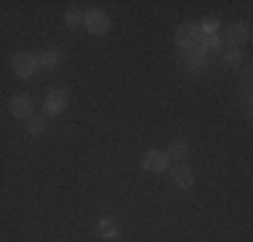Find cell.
<instances>
[{"mask_svg": "<svg viewBox=\"0 0 253 242\" xmlns=\"http://www.w3.org/2000/svg\"><path fill=\"white\" fill-rule=\"evenodd\" d=\"M165 154L170 156V159H175V161H183L186 156L191 154V143H189V140H183V137H180V140H172V143H170V148H167Z\"/></svg>", "mask_w": 253, "mask_h": 242, "instance_id": "11", "label": "cell"}, {"mask_svg": "<svg viewBox=\"0 0 253 242\" xmlns=\"http://www.w3.org/2000/svg\"><path fill=\"white\" fill-rule=\"evenodd\" d=\"M140 164H143V169H148V172H167V169H170V156H167L165 151H146V154L140 156Z\"/></svg>", "mask_w": 253, "mask_h": 242, "instance_id": "5", "label": "cell"}, {"mask_svg": "<svg viewBox=\"0 0 253 242\" xmlns=\"http://www.w3.org/2000/svg\"><path fill=\"white\" fill-rule=\"evenodd\" d=\"M248 38H251L248 22H234V24H229V33H226V43H229V48L245 46V43H248Z\"/></svg>", "mask_w": 253, "mask_h": 242, "instance_id": "6", "label": "cell"}, {"mask_svg": "<svg viewBox=\"0 0 253 242\" xmlns=\"http://www.w3.org/2000/svg\"><path fill=\"white\" fill-rule=\"evenodd\" d=\"M46 129H49V121H46L43 116H30V119H27V135H30V137L46 135Z\"/></svg>", "mask_w": 253, "mask_h": 242, "instance_id": "12", "label": "cell"}, {"mask_svg": "<svg viewBox=\"0 0 253 242\" xmlns=\"http://www.w3.org/2000/svg\"><path fill=\"white\" fill-rule=\"evenodd\" d=\"M172 183L178 186V189H194V169L180 164L172 169Z\"/></svg>", "mask_w": 253, "mask_h": 242, "instance_id": "10", "label": "cell"}, {"mask_svg": "<svg viewBox=\"0 0 253 242\" xmlns=\"http://www.w3.org/2000/svg\"><path fill=\"white\" fill-rule=\"evenodd\" d=\"M97 232H100V237H102V240H113V237H119V226L111 221V218H100V221H97Z\"/></svg>", "mask_w": 253, "mask_h": 242, "instance_id": "13", "label": "cell"}, {"mask_svg": "<svg viewBox=\"0 0 253 242\" xmlns=\"http://www.w3.org/2000/svg\"><path fill=\"white\" fill-rule=\"evenodd\" d=\"M38 57L35 54H30V51H19V54H14V59H11V70H14V76H19V78H33L35 73H38Z\"/></svg>", "mask_w": 253, "mask_h": 242, "instance_id": "3", "label": "cell"}, {"mask_svg": "<svg viewBox=\"0 0 253 242\" xmlns=\"http://www.w3.org/2000/svg\"><path fill=\"white\" fill-rule=\"evenodd\" d=\"M221 59H224L226 68H237V65L243 62V51H240V48H224Z\"/></svg>", "mask_w": 253, "mask_h": 242, "instance_id": "14", "label": "cell"}, {"mask_svg": "<svg viewBox=\"0 0 253 242\" xmlns=\"http://www.w3.org/2000/svg\"><path fill=\"white\" fill-rule=\"evenodd\" d=\"M38 65L43 70H57L59 65H62V51H59V48H54V46L43 48V51L38 54Z\"/></svg>", "mask_w": 253, "mask_h": 242, "instance_id": "9", "label": "cell"}, {"mask_svg": "<svg viewBox=\"0 0 253 242\" xmlns=\"http://www.w3.org/2000/svg\"><path fill=\"white\" fill-rule=\"evenodd\" d=\"M180 59L186 62L189 73H202L210 62V54H205L202 48H197V51H180Z\"/></svg>", "mask_w": 253, "mask_h": 242, "instance_id": "7", "label": "cell"}, {"mask_svg": "<svg viewBox=\"0 0 253 242\" xmlns=\"http://www.w3.org/2000/svg\"><path fill=\"white\" fill-rule=\"evenodd\" d=\"M175 43L180 51H197L202 43V33H200V27H197L194 22H183L178 27V33H175Z\"/></svg>", "mask_w": 253, "mask_h": 242, "instance_id": "1", "label": "cell"}, {"mask_svg": "<svg viewBox=\"0 0 253 242\" xmlns=\"http://www.w3.org/2000/svg\"><path fill=\"white\" fill-rule=\"evenodd\" d=\"M8 113L14 119H30L33 116V100L25 94H16V97H11V102H8Z\"/></svg>", "mask_w": 253, "mask_h": 242, "instance_id": "8", "label": "cell"}, {"mask_svg": "<svg viewBox=\"0 0 253 242\" xmlns=\"http://www.w3.org/2000/svg\"><path fill=\"white\" fill-rule=\"evenodd\" d=\"M81 24L86 27V33L89 35H108V30H111V16L105 14V11H100V8H89L86 14H84V19Z\"/></svg>", "mask_w": 253, "mask_h": 242, "instance_id": "2", "label": "cell"}, {"mask_svg": "<svg viewBox=\"0 0 253 242\" xmlns=\"http://www.w3.org/2000/svg\"><path fill=\"white\" fill-rule=\"evenodd\" d=\"M197 27H200V33H202V35H215V33H218V19L208 16V19H202L200 24H197Z\"/></svg>", "mask_w": 253, "mask_h": 242, "instance_id": "15", "label": "cell"}, {"mask_svg": "<svg viewBox=\"0 0 253 242\" xmlns=\"http://www.w3.org/2000/svg\"><path fill=\"white\" fill-rule=\"evenodd\" d=\"M68 102H70V92L59 86V89H51V92L46 94L43 108H46V113H49V116H59V113H65Z\"/></svg>", "mask_w": 253, "mask_h": 242, "instance_id": "4", "label": "cell"}, {"mask_svg": "<svg viewBox=\"0 0 253 242\" xmlns=\"http://www.w3.org/2000/svg\"><path fill=\"white\" fill-rule=\"evenodd\" d=\"M81 19H84V14H78V11H73V8L65 14V22L68 24H81Z\"/></svg>", "mask_w": 253, "mask_h": 242, "instance_id": "16", "label": "cell"}]
</instances>
